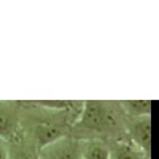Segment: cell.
Here are the masks:
<instances>
[{
    "instance_id": "6da1fadb",
    "label": "cell",
    "mask_w": 159,
    "mask_h": 159,
    "mask_svg": "<svg viewBox=\"0 0 159 159\" xmlns=\"http://www.w3.org/2000/svg\"><path fill=\"white\" fill-rule=\"evenodd\" d=\"M70 135L80 140L127 139L126 116L119 101H84L80 116L72 126Z\"/></svg>"
},
{
    "instance_id": "7a4b0ae2",
    "label": "cell",
    "mask_w": 159,
    "mask_h": 159,
    "mask_svg": "<svg viewBox=\"0 0 159 159\" xmlns=\"http://www.w3.org/2000/svg\"><path fill=\"white\" fill-rule=\"evenodd\" d=\"M39 159H83V140L63 136L41 148Z\"/></svg>"
},
{
    "instance_id": "3957f363",
    "label": "cell",
    "mask_w": 159,
    "mask_h": 159,
    "mask_svg": "<svg viewBox=\"0 0 159 159\" xmlns=\"http://www.w3.org/2000/svg\"><path fill=\"white\" fill-rule=\"evenodd\" d=\"M126 136L127 140L150 157L152 142L151 116L127 118L126 117Z\"/></svg>"
},
{
    "instance_id": "277c9868",
    "label": "cell",
    "mask_w": 159,
    "mask_h": 159,
    "mask_svg": "<svg viewBox=\"0 0 159 159\" xmlns=\"http://www.w3.org/2000/svg\"><path fill=\"white\" fill-rule=\"evenodd\" d=\"M20 134V102L0 101V139L9 142Z\"/></svg>"
},
{
    "instance_id": "5b68a950",
    "label": "cell",
    "mask_w": 159,
    "mask_h": 159,
    "mask_svg": "<svg viewBox=\"0 0 159 159\" xmlns=\"http://www.w3.org/2000/svg\"><path fill=\"white\" fill-rule=\"evenodd\" d=\"M8 159H39V150L22 132L20 136L8 142Z\"/></svg>"
},
{
    "instance_id": "8992f818",
    "label": "cell",
    "mask_w": 159,
    "mask_h": 159,
    "mask_svg": "<svg viewBox=\"0 0 159 159\" xmlns=\"http://www.w3.org/2000/svg\"><path fill=\"white\" fill-rule=\"evenodd\" d=\"M107 143L109 147L110 159H150L127 139L110 140Z\"/></svg>"
},
{
    "instance_id": "52a82bcc",
    "label": "cell",
    "mask_w": 159,
    "mask_h": 159,
    "mask_svg": "<svg viewBox=\"0 0 159 159\" xmlns=\"http://www.w3.org/2000/svg\"><path fill=\"white\" fill-rule=\"evenodd\" d=\"M119 105L127 118L151 116V110H152L151 100H124L119 101Z\"/></svg>"
},
{
    "instance_id": "ba28073f",
    "label": "cell",
    "mask_w": 159,
    "mask_h": 159,
    "mask_svg": "<svg viewBox=\"0 0 159 159\" xmlns=\"http://www.w3.org/2000/svg\"><path fill=\"white\" fill-rule=\"evenodd\" d=\"M83 159H110L109 147L105 140H83Z\"/></svg>"
},
{
    "instance_id": "9c48e42d",
    "label": "cell",
    "mask_w": 159,
    "mask_h": 159,
    "mask_svg": "<svg viewBox=\"0 0 159 159\" xmlns=\"http://www.w3.org/2000/svg\"><path fill=\"white\" fill-rule=\"evenodd\" d=\"M0 159H8V142L0 139Z\"/></svg>"
}]
</instances>
